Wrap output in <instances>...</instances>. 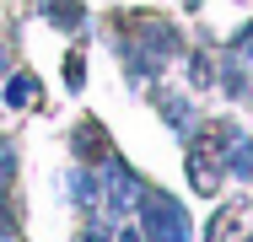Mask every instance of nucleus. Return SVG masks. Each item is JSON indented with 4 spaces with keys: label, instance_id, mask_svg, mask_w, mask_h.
Here are the masks:
<instances>
[{
    "label": "nucleus",
    "instance_id": "1",
    "mask_svg": "<svg viewBox=\"0 0 253 242\" xmlns=\"http://www.w3.org/2000/svg\"><path fill=\"white\" fill-rule=\"evenodd\" d=\"M135 215H140V237L146 242H194L189 210H183L167 189H146L140 204H135Z\"/></svg>",
    "mask_w": 253,
    "mask_h": 242
},
{
    "label": "nucleus",
    "instance_id": "2",
    "mask_svg": "<svg viewBox=\"0 0 253 242\" xmlns=\"http://www.w3.org/2000/svg\"><path fill=\"white\" fill-rule=\"evenodd\" d=\"M102 204L113 210V215H129L135 204H140V194H146V183H140V172L129 167V161H119V156H108L102 161Z\"/></svg>",
    "mask_w": 253,
    "mask_h": 242
},
{
    "label": "nucleus",
    "instance_id": "3",
    "mask_svg": "<svg viewBox=\"0 0 253 242\" xmlns=\"http://www.w3.org/2000/svg\"><path fill=\"white\" fill-rule=\"evenodd\" d=\"M205 242H253V199H226L210 215Z\"/></svg>",
    "mask_w": 253,
    "mask_h": 242
},
{
    "label": "nucleus",
    "instance_id": "4",
    "mask_svg": "<svg viewBox=\"0 0 253 242\" xmlns=\"http://www.w3.org/2000/svg\"><path fill=\"white\" fill-rule=\"evenodd\" d=\"M221 178H226V161L210 151V145L200 140H189V183H194V194H221Z\"/></svg>",
    "mask_w": 253,
    "mask_h": 242
},
{
    "label": "nucleus",
    "instance_id": "5",
    "mask_svg": "<svg viewBox=\"0 0 253 242\" xmlns=\"http://www.w3.org/2000/svg\"><path fill=\"white\" fill-rule=\"evenodd\" d=\"M70 145H76V156H81V161H86V167H92V161H108V156H113V151H108V129H102L97 119H81V124H76V135H70Z\"/></svg>",
    "mask_w": 253,
    "mask_h": 242
},
{
    "label": "nucleus",
    "instance_id": "6",
    "mask_svg": "<svg viewBox=\"0 0 253 242\" xmlns=\"http://www.w3.org/2000/svg\"><path fill=\"white\" fill-rule=\"evenodd\" d=\"M70 204H81V210H97L102 204V178L92 172V167H70Z\"/></svg>",
    "mask_w": 253,
    "mask_h": 242
},
{
    "label": "nucleus",
    "instance_id": "7",
    "mask_svg": "<svg viewBox=\"0 0 253 242\" xmlns=\"http://www.w3.org/2000/svg\"><path fill=\"white\" fill-rule=\"evenodd\" d=\"M156 108H162V119H167L178 135H189V129H194V102H189L183 92H162V97H156Z\"/></svg>",
    "mask_w": 253,
    "mask_h": 242
},
{
    "label": "nucleus",
    "instance_id": "8",
    "mask_svg": "<svg viewBox=\"0 0 253 242\" xmlns=\"http://www.w3.org/2000/svg\"><path fill=\"white\" fill-rule=\"evenodd\" d=\"M43 16H49L54 27H65V33H81V27H86L81 0H43Z\"/></svg>",
    "mask_w": 253,
    "mask_h": 242
},
{
    "label": "nucleus",
    "instance_id": "9",
    "mask_svg": "<svg viewBox=\"0 0 253 242\" xmlns=\"http://www.w3.org/2000/svg\"><path fill=\"white\" fill-rule=\"evenodd\" d=\"M33 97H38V76L33 70L5 76V108H33Z\"/></svg>",
    "mask_w": 253,
    "mask_h": 242
},
{
    "label": "nucleus",
    "instance_id": "10",
    "mask_svg": "<svg viewBox=\"0 0 253 242\" xmlns=\"http://www.w3.org/2000/svg\"><path fill=\"white\" fill-rule=\"evenodd\" d=\"M226 167H232V172H237L243 183H253V140H237V145H232Z\"/></svg>",
    "mask_w": 253,
    "mask_h": 242
},
{
    "label": "nucleus",
    "instance_id": "11",
    "mask_svg": "<svg viewBox=\"0 0 253 242\" xmlns=\"http://www.w3.org/2000/svg\"><path fill=\"white\" fill-rule=\"evenodd\" d=\"M81 81H86V65H81V54H70V59H65V86L81 92Z\"/></svg>",
    "mask_w": 253,
    "mask_h": 242
},
{
    "label": "nucleus",
    "instance_id": "12",
    "mask_svg": "<svg viewBox=\"0 0 253 242\" xmlns=\"http://www.w3.org/2000/svg\"><path fill=\"white\" fill-rule=\"evenodd\" d=\"M5 76H11V48L0 43V81H5Z\"/></svg>",
    "mask_w": 253,
    "mask_h": 242
}]
</instances>
